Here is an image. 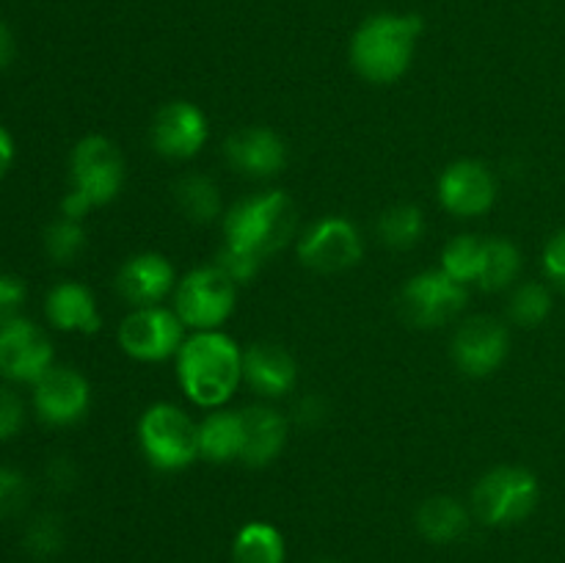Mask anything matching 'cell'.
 <instances>
[{
	"instance_id": "cell-33",
	"label": "cell",
	"mask_w": 565,
	"mask_h": 563,
	"mask_svg": "<svg viewBox=\"0 0 565 563\" xmlns=\"http://www.w3.org/2000/svg\"><path fill=\"white\" fill-rule=\"evenodd\" d=\"M25 301V285L11 274H0V326L20 318V307Z\"/></svg>"
},
{
	"instance_id": "cell-24",
	"label": "cell",
	"mask_w": 565,
	"mask_h": 563,
	"mask_svg": "<svg viewBox=\"0 0 565 563\" xmlns=\"http://www.w3.org/2000/svg\"><path fill=\"white\" fill-rule=\"evenodd\" d=\"M177 208L182 215L196 224H210L221 213V193L210 177L204 174H185L174 185Z\"/></svg>"
},
{
	"instance_id": "cell-28",
	"label": "cell",
	"mask_w": 565,
	"mask_h": 563,
	"mask_svg": "<svg viewBox=\"0 0 565 563\" xmlns=\"http://www.w3.org/2000/svg\"><path fill=\"white\" fill-rule=\"evenodd\" d=\"M552 312V293L541 282H524L511 296V318L519 326H541Z\"/></svg>"
},
{
	"instance_id": "cell-1",
	"label": "cell",
	"mask_w": 565,
	"mask_h": 563,
	"mask_svg": "<svg viewBox=\"0 0 565 563\" xmlns=\"http://www.w3.org/2000/svg\"><path fill=\"white\" fill-rule=\"evenodd\" d=\"M177 373L193 403L221 406L241 384L243 353L221 331H196L177 353Z\"/></svg>"
},
{
	"instance_id": "cell-34",
	"label": "cell",
	"mask_w": 565,
	"mask_h": 563,
	"mask_svg": "<svg viewBox=\"0 0 565 563\" xmlns=\"http://www.w3.org/2000/svg\"><path fill=\"white\" fill-rule=\"evenodd\" d=\"M22 401L11 390L0 386V442L11 439L22 428Z\"/></svg>"
},
{
	"instance_id": "cell-36",
	"label": "cell",
	"mask_w": 565,
	"mask_h": 563,
	"mask_svg": "<svg viewBox=\"0 0 565 563\" xmlns=\"http://www.w3.org/2000/svg\"><path fill=\"white\" fill-rule=\"evenodd\" d=\"M323 414H326L323 401H320V397H315V395H307L296 406V419L301 425H318L320 419H323Z\"/></svg>"
},
{
	"instance_id": "cell-11",
	"label": "cell",
	"mask_w": 565,
	"mask_h": 563,
	"mask_svg": "<svg viewBox=\"0 0 565 563\" xmlns=\"http://www.w3.org/2000/svg\"><path fill=\"white\" fill-rule=\"evenodd\" d=\"M53 368V346L36 323L14 318L0 326V375L36 384Z\"/></svg>"
},
{
	"instance_id": "cell-23",
	"label": "cell",
	"mask_w": 565,
	"mask_h": 563,
	"mask_svg": "<svg viewBox=\"0 0 565 563\" xmlns=\"http://www.w3.org/2000/svg\"><path fill=\"white\" fill-rule=\"evenodd\" d=\"M235 563H285V539L268 522H248L232 544Z\"/></svg>"
},
{
	"instance_id": "cell-37",
	"label": "cell",
	"mask_w": 565,
	"mask_h": 563,
	"mask_svg": "<svg viewBox=\"0 0 565 563\" xmlns=\"http://www.w3.org/2000/svg\"><path fill=\"white\" fill-rule=\"evenodd\" d=\"M92 208H94V204L88 202V199L83 196V193H77L75 188H72V191L64 196V202H61V215H66V219L81 221L83 215H86Z\"/></svg>"
},
{
	"instance_id": "cell-22",
	"label": "cell",
	"mask_w": 565,
	"mask_h": 563,
	"mask_svg": "<svg viewBox=\"0 0 565 563\" xmlns=\"http://www.w3.org/2000/svg\"><path fill=\"white\" fill-rule=\"evenodd\" d=\"M417 528L434 544H450V541L461 539L469 528V513L452 497L439 495L430 497L419 506L417 511Z\"/></svg>"
},
{
	"instance_id": "cell-35",
	"label": "cell",
	"mask_w": 565,
	"mask_h": 563,
	"mask_svg": "<svg viewBox=\"0 0 565 563\" xmlns=\"http://www.w3.org/2000/svg\"><path fill=\"white\" fill-rule=\"evenodd\" d=\"M544 268L550 279L565 293V230L557 232L544 252Z\"/></svg>"
},
{
	"instance_id": "cell-2",
	"label": "cell",
	"mask_w": 565,
	"mask_h": 563,
	"mask_svg": "<svg viewBox=\"0 0 565 563\" xmlns=\"http://www.w3.org/2000/svg\"><path fill=\"white\" fill-rule=\"evenodd\" d=\"M423 33L417 14H381L367 17L351 39V61L359 75L370 83H392L408 70Z\"/></svg>"
},
{
	"instance_id": "cell-21",
	"label": "cell",
	"mask_w": 565,
	"mask_h": 563,
	"mask_svg": "<svg viewBox=\"0 0 565 563\" xmlns=\"http://www.w3.org/2000/svg\"><path fill=\"white\" fill-rule=\"evenodd\" d=\"M243 453V417L241 412L207 414L199 425V456L207 461H232Z\"/></svg>"
},
{
	"instance_id": "cell-10",
	"label": "cell",
	"mask_w": 565,
	"mask_h": 563,
	"mask_svg": "<svg viewBox=\"0 0 565 563\" xmlns=\"http://www.w3.org/2000/svg\"><path fill=\"white\" fill-rule=\"evenodd\" d=\"M364 243L356 226L345 219H323L303 232L298 257L320 274H340L362 259Z\"/></svg>"
},
{
	"instance_id": "cell-32",
	"label": "cell",
	"mask_w": 565,
	"mask_h": 563,
	"mask_svg": "<svg viewBox=\"0 0 565 563\" xmlns=\"http://www.w3.org/2000/svg\"><path fill=\"white\" fill-rule=\"evenodd\" d=\"M215 265H218V268L224 270L232 282H235V285H243V282H248L254 274H257L259 265H263V259L254 257V254H248V252H243V248L224 243V248H221Z\"/></svg>"
},
{
	"instance_id": "cell-40",
	"label": "cell",
	"mask_w": 565,
	"mask_h": 563,
	"mask_svg": "<svg viewBox=\"0 0 565 563\" xmlns=\"http://www.w3.org/2000/svg\"><path fill=\"white\" fill-rule=\"evenodd\" d=\"M11 59H14V36H11V31L6 28V22L0 20V70L9 66Z\"/></svg>"
},
{
	"instance_id": "cell-5",
	"label": "cell",
	"mask_w": 565,
	"mask_h": 563,
	"mask_svg": "<svg viewBox=\"0 0 565 563\" xmlns=\"http://www.w3.org/2000/svg\"><path fill=\"white\" fill-rule=\"evenodd\" d=\"M539 480L524 467H497L478 480L472 508L486 524H516L539 506Z\"/></svg>"
},
{
	"instance_id": "cell-17",
	"label": "cell",
	"mask_w": 565,
	"mask_h": 563,
	"mask_svg": "<svg viewBox=\"0 0 565 563\" xmlns=\"http://www.w3.org/2000/svg\"><path fill=\"white\" fill-rule=\"evenodd\" d=\"M116 290L132 307H154L174 290V268L163 254H138L121 265Z\"/></svg>"
},
{
	"instance_id": "cell-4",
	"label": "cell",
	"mask_w": 565,
	"mask_h": 563,
	"mask_svg": "<svg viewBox=\"0 0 565 563\" xmlns=\"http://www.w3.org/2000/svg\"><path fill=\"white\" fill-rule=\"evenodd\" d=\"M138 436H141L143 456L163 472L188 467L199 456V425L171 403L149 406L138 425Z\"/></svg>"
},
{
	"instance_id": "cell-19",
	"label": "cell",
	"mask_w": 565,
	"mask_h": 563,
	"mask_svg": "<svg viewBox=\"0 0 565 563\" xmlns=\"http://www.w3.org/2000/svg\"><path fill=\"white\" fill-rule=\"evenodd\" d=\"M243 417V453L241 458L248 467H265L281 453L287 442V423L276 408L248 406Z\"/></svg>"
},
{
	"instance_id": "cell-41",
	"label": "cell",
	"mask_w": 565,
	"mask_h": 563,
	"mask_svg": "<svg viewBox=\"0 0 565 563\" xmlns=\"http://www.w3.org/2000/svg\"><path fill=\"white\" fill-rule=\"evenodd\" d=\"M323 563H334V561H323Z\"/></svg>"
},
{
	"instance_id": "cell-7",
	"label": "cell",
	"mask_w": 565,
	"mask_h": 563,
	"mask_svg": "<svg viewBox=\"0 0 565 563\" xmlns=\"http://www.w3.org/2000/svg\"><path fill=\"white\" fill-rule=\"evenodd\" d=\"M467 304V285L447 276L445 270H425L408 279L401 293L403 318L419 329H434L456 318Z\"/></svg>"
},
{
	"instance_id": "cell-8",
	"label": "cell",
	"mask_w": 565,
	"mask_h": 563,
	"mask_svg": "<svg viewBox=\"0 0 565 563\" xmlns=\"http://www.w3.org/2000/svg\"><path fill=\"white\" fill-rule=\"evenodd\" d=\"M72 182L94 208L116 199L125 185V160L119 149L103 136L83 138L72 152Z\"/></svg>"
},
{
	"instance_id": "cell-27",
	"label": "cell",
	"mask_w": 565,
	"mask_h": 563,
	"mask_svg": "<svg viewBox=\"0 0 565 563\" xmlns=\"http://www.w3.org/2000/svg\"><path fill=\"white\" fill-rule=\"evenodd\" d=\"M480 263H483V241L475 235L452 237L441 254V270L461 285L478 282Z\"/></svg>"
},
{
	"instance_id": "cell-15",
	"label": "cell",
	"mask_w": 565,
	"mask_h": 563,
	"mask_svg": "<svg viewBox=\"0 0 565 563\" xmlns=\"http://www.w3.org/2000/svg\"><path fill=\"white\" fill-rule=\"evenodd\" d=\"M497 182L478 160H458L447 166L439 180V199L450 213L480 215L494 204Z\"/></svg>"
},
{
	"instance_id": "cell-3",
	"label": "cell",
	"mask_w": 565,
	"mask_h": 563,
	"mask_svg": "<svg viewBox=\"0 0 565 563\" xmlns=\"http://www.w3.org/2000/svg\"><path fill=\"white\" fill-rule=\"evenodd\" d=\"M296 224L298 210L292 199L285 191H268L263 196L237 202L226 215L224 235L230 246L265 259L290 241Z\"/></svg>"
},
{
	"instance_id": "cell-29",
	"label": "cell",
	"mask_w": 565,
	"mask_h": 563,
	"mask_svg": "<svg viewBox=\"0 0 565 563\" xmlns=\"http://www.w3.org/2000/svg\"><path fill=\"white\" fill-rule=\"evenodd\" d=\"M83 248H86V232H83L81 221L61 215L44 232V252L50 254L53 263H72Z\"/></svg>"
},
{
	"instance_id": "cell-38",
	"label": "cell",
	"mask_w": 565,
	"mask_h": 563,
	"mask_svg": "<svg viewBox=\"0 0 565 563\" xmlns=\"http://www.w3.org/2000/svg\"><path fill=\"white\" fill-rule=\"evenodd\" d=\"M72 480H75V469L70 467V461H66V458H55V461L50 464V484L64 489Z\"/></svg>"
},
{
	"instance_id": "cell-31",
	"label": "cell",
	"mask_w": 565,
	"mask_h": 563,
	"mask_svg": "<svg viewBox=\"0 0 565 563\" xmlns=\"http://www.w3.org/2000/svg\"><path fill=\"white\" fill-rule=\"evenodd\" d=\"M28 495H31L28 480L17 469L0 467V519L20 513L25 508Z\"/></svg>"
},
{
	"instance_id": "cell-18",
	"label": "cell",
	"mask_w": 565,
	"mask_h": 563,
	"mask_svg": "<svg viewBox=\"0 0 565 563\" xmlns=\"http://www.w3.org/2000/svg\"><path fill=\"white\" fill-rule=\"evenodd\" d=\"M296 362L274 342H254L243 353V379L265 397H279L296 386Z\"/></svg>"
},
{
	"instance_id": "cell-25",
	"label": "cell",
	"mask_w": 565,
	"mask_h": 563,
	"mask_svg": "<svg viewBox=\"0 0 565 563\" xmlns=\"http://www.w3.org/2000/svg\"><path fill=\"white\" fill-rule=\"evenodd\" d=\"M522 270V254L505 237H489L483 241V263H480L478 285L483 290H502L511 285Z\"/></svg>"
},
{
	"instance_id": "cell-6",
	"label": "cell",
	"mask_w": 565,
	"mask_h": 563,
	"mask_svg": "<svg viewBox=\"0 0 565 563\" xmlns=\"http://www.w3.org/2000/svg\"><path fill=\"white\" fill-rule=\"evenodd\" d=\"M235 282L218 268H196L177 285L174 312L185 326L210 331L224 323L235 309Z\"/></svg>"
},
{
	"instance_id": "cell-30",
	"label": "cell",
	"mask_w": 565,
	"mask_h": 563,
	"mask_svg": "<svg viewBox=\"0 0 565 563\" xmlns=\"http://www.w3.org/2000/svg\"><path fill=\"white\" fill-rule=\"evenodd\" d=\"M28 550L36 552V555H53V552L61 550L64 544V528H61V519L50 517H36L31 524H28L25 533Z\"/></svg>"
},
{
	"instance_id": "cell-9",
	"label": "cell",
	"mask_w": 565,
	"mask_h": 563,
	"mask_svg": "<svg viewBox=\"0 0 565 563\" xmlns=\"http://www.w3.org/2000/svg\"><path fill=\"white\" fill-rule=\"evenodd\" d=\"M119 342L130 357L143 362H160L182 348L180 315L163 307H138L119 326Z\"/></svg>"
},
{
	"instance_id": "cell-20",
	"label": "cell",
	"mask_w": 565,
	"mask_h": 563,
	"mask_svg": "<svg viewBox=\"0 0 565 563\" xmlns=\"http://www.w3.org/2000/svg\"><path fill=\"white\" fill-rule=\"evenodd\" d=\"M47 318L61 331H83L92 334L99 329V312L94 296L77 282H61L47 296Z\"/></svg>"
},
{
	"instance_id": "cell-14",
	"label": "cell",
	"mask_w": 565,
	"mask_h": 563,
	"mask_svg": "<svg viewBox=\"0 0 565 563\" xmlns=\"http://www.w3.org/2000/svg\"><path fill=\"white\" fill-rule=\"evenodd\" d=\"M207 141V119L193 103L177 99L163 105L152 121V144L163 158H193Z\"/></svg>"
},
{
	"instance_id": "cell-39",
	"label": "cell",
	"mask_w": 565,
	"mask_h": 563,
	"mask_svg": "<svg viewBox=\"0 0 565 563\" xmlns=\"http://www.w3.org/2000/svg\"><path fill=\"white\" fill-rule=\"evenodd\" d=\"M11 160H14V138L6 127H0V177L11 169Z\"/></svg>"
},
{
	"instance_id": "cell-13",
	"label": "cell",
	"mask_w": 565,
	"mask_h": 563,
	"mask_svg": "<svg viewBox=\"0 0 565 563\" xmlns=\"http://www.w3.org/2000/svg\"><path fill=\"white\" fill-rule=\"evenodd\" d=\"M33 406L50 425H72L88 408V381L72 368H50L33 384Z\"/></svg>"
},
{
	"instance_id": "cell-12",
	"label": "cell",
	"mask_w": 565,
	"mask_h": 563,
	"mask_svg": "<svg viewBox=\"0 0 565 563\" xmlns=\"http://www.w3.org/2000/svg\"><path fill=\"white\" fill-rule=\"evenodd\" d=\"M508 329L494 318H469L452 337V359L467 375H489L505 362Z\"/></svg>"
},
{
	"instance_id": "cell-16",
	"label": "cell",
	"mask_w": 565,
	"mask_h": 563,
	"mask_svg": "<svg viewBox=\"0 0 565 563\" xmlns=\"http://www.w3.org/2000/svg\"><path fill=\"white\" fill-rule=\"evenodd\" d=\"M224 155L235 171L246 177H274L287 163V149L276 132L265 127H246L226 138Z\"/></svg>"
},
{
	"instance_id": "cell-26",
	"label": "cell",
	"mask_w": 565,
	"mask_h": 563,
	"mask_svg": "<svg viewBox=\"0 0 565 563\" xmlns=\"http://www.w3.org/2000/svg\"><path fill=\"white\" fill-rule=\"evenodd\" d=\"M425 232L423 210L414 204H395L379 219V235L390 248H412Z\"/></svg>"
}]
</instances>
